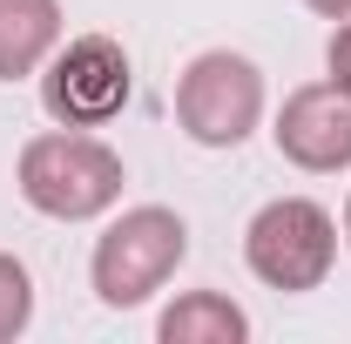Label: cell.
Instances as JSON below:
<instances>
[{
	"mask_svg": "<svg viewBox=\"0 0 351 344\" xmlns=\"http://www.w3.org/2000/svg\"><path fill=\"white\" fill-rule=\"evenodd\" d=\"M21 196H27V210L54 216V223H88V216L115 210L122 203V156L101 142V135L88 129H47L34 135L27 149H21Z\"/></svg>",
	"mask_w": 351,
	"mask_h": 344,
	"instance_id": "6da1fadb",
	"label": "cell"
},
{
	"mask_svg": "<svg viewBox=\"0 0 351 344\" xmlns=\"http://www.w3.org/2000/svg\"><path fill=\"white\" fill-rule=\"evenodd\" d=\"M182 257H189V223L162 203H142V210H122L95 236L88 277H95V297L108 310H135L176 277Z\"/></svg>",
	"mask_w": 351,
	"mask_h": 344,
	"instance_id": "7a4b0ae2",
	"label": "cell"
},
{
	"mask_svg": "<svg viewBox=\"0 0 351 344\" xmlns=\"http://www.w3.org/2000/svg\"><path fill=\"white\" fill-rule=\"evenodd\" d=\"M243 263L270 291H317L338 263V223L311 196H277L243 230Z\"/></svg>",
	"mask_w": 351,
	"mask_h": 344,
	"instance_id": "3957f363",
	"label": "cell"
},
{
	"mask_svg": "<svg viewBox=\"0 0 351 344\" xmlns=\"http://www.w3.org/2000/svg\"><path fill=\"white\" fill-rule=\"evenodd\" d=\"M176 122L189 142L203 149H237L243 135L263 122V75L250 54H230V47H210L182 68L176 82Z\"/></svg>",
	"mask_w": 351,
	"mask_h": 344,
	"instance_id": "277c9868",
	"label": "cell"
},
{
	"mask_svg": "<svg viewBox=\"0 0 351 344\" xmlns=\"http://www.w3.org/2000/svg\"><path fill=\"white\" fill-rule=\"evenodd\" d=\"M129 95H135V68L122 54V41H108V34H75V41L54 47L41 68V108L61 129L115 122L129 108Z\"/></svg>",
	"mask_w": 351,
	"mask_h": 344,
	"instance_id": "5b68a950",
	"label": "cell"
},
{
	"mask_svg": "<svg viewBox=\"0 0 351 344\" xmlns=\"http://www.w3.org/2000/svg\"><path fill=\"white\" fill-rule=\"evenodd\" d=\"M270 135H277V156L298 162V169H311V175L351 169V88H338V82L291 88Z\"/></svg>",
	"mask_w": 351,
	"mask_h": 344,
	"instance_id": "8992f818",
	"label": "cell"
},
{
	"mask_svg": "<svg viewBox=\"0 0 351 344\" xmlns=\"http://www.w3.org/2000/svg\"><path fill=\"white\" fill-rule=\"evenodd\" d=\"M61 0H0V82L41 75L61 47Z\"/></svg>",
	"mask_w": 351,
	"mask_h": 344,
	"instance_id": "52a82bcc",
	"label": "cell"
},
{
	"mask_svg": "<svg viewBox=\"0 0 351 344\" xmlns=\"http://www.w3.org/2000/svg\"><path fill=\"white\" fill-rule=\"evenodd\" d=\"M156 338L162 344H243L250 338V317L223 297V291H189V297H176L162 310Z\"/></svg>",
	"mask_w": 351,
	"mask_h": 344,
	"instance_id": "ba28073f",
	"label": "cell"
},
{
	"mask_svg": "<svg viewBox=\"0 0 351 344\" xmlns=\"http://www.w3.org/2000/svg\"><path fill=\"white\" fill-rule=\"evenodd\" d=\"M27 317H34V277H27V263H21V257L0 250V344L21 338Z\"/></svg>",
	"mask_w": 351,
	"mask_h": 344,
	"instance_id": "9c48e42d",
	"label": "cell"
},
{
	"mask_svg": "<svg viewBox=\"0 0 351 344\" xmlns=\"http://www.w3.org/2000/svg\"><path fill=\"white\" fill-rule=\"evenodd\" d=\"M324 68H331L338 88H351V14L338 21V34H331V47H324Z\"/></svg>",
	"mask_w": 351,
	"mask_h": 344,
	"instance_id": "30bf717a",
	"label": "cell"
},
{
	"mask_svg": "<svg viewBox=\"0 0 351 344\" xmlns=\"http://www.w3.org/2000/svg\"><path fill=\"white\" fill-rule=\"evenodd\" d=\"M304 7H311V14H324V21H345V14H351V0H304Z\"/></svg>",
	"mask_w": 351,
	"mask_h": 344,
	"instance_id": "8fae6325",
	"label": "cell"
},
{
	"mask_svg": "<svg viewBox=\"0 0 351 344\" xmlns=\"http://www.w3.org/2000/svg\"><path fill=\"white\" fill-rule=\"evenodd\" d=\"M345 243H351V196H345Z\"/></svg>",
	"mask_w": 351,
	"mask_h": 344,
	"instance_id": "7c38bea8",
	"label": "cell"
}]
</instances>
